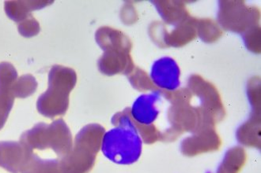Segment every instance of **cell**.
<instances>
[{"label":"cell","instance_id":"13","mask_svg":"<svg viewBox=\"0 0 261 173\" xmlns=\"http://www.w3.org/2000/svg\"><path fill=\"white\" fill-rule=\"evenodd\" d=\"M247 160L242 147H235L226 151L216 173H240Z\"/></svg>","mask_w":261,"mask_h":173},{"label":"cell","instance_id":"17","mask_svg":"<svg viewBox=\"0 0 261 173\" xmlns=\"http://www.w3.org/2000/svg\"><path fill=\"white\" fill-rule=\"evenodd\" d=\"M243 39L249 51L256 54L260 53V27L259 25L246 31L243 35Z\"/></svg>","mask_w":261,"mask_h":173},{"label":"cell","instance_id":"3","mask_svg":"<svg viewBox=\"0 0 261 173\" xmlns=\"http://www.w3.org/2000/svg\"><path fill=\"white\" fill-rule=\"evenodd\" d=\"M95 40L105 51L98 61L101 74L127 76L133 71L136 66L130 56L133 44L125 34L111 27H101L96 31Z\"/></svg>","mask_w":261,"mask_h":173},{"label":"cell","instance_id":"1","mask_svg":"<svg viewBox=\"0 0 261 173\" xmlns=\"http://www.w3.org/2000/svg\"><path fill=\"white\" fill-rule=\"evenodd\" d=\"M116 128L105 133L101 149L105 157L117 164L129 165L140 159L143 142L130 117V108L113 116Z\"/></svg>","mask_w":261,"mask_h":173},{"label":"cell","instance_id":"12","mask_svg":"<svg viewBox=\"0 0 261 173\" xmlns=\"http://www.w3.org/2000/svg\"><path fill=\"white\" fill-rule=\"evenodd\" d=\"M238 141L245 147L260 149V114H252L236 132Z\"/></svg>","mask_w":261,"mask_h":173},{"label":"cell","instance_id":"7","mask_svg":"<svg viewBox=\"0 0 261 173\" xmlns=\"http://www.w3.org/2000/svg\"><path fill=\"white\" fill-rule=\"evenodd\" d=\"M197 18L190 16L188 19L175 26L170 32L162 23L155 22L150 25L149 34L152 41L159 47H180L192 42L197 37Z\"/></svg>","mask_w":261,"mask_h":173},{"label":"cell","instance_id":"6","mask_svg":"<svg viewBox=\"0 0 261 173\" xmlns=\"http://www.w3.org/2000/svg\"><path fill=\"white\" fill-rule=\"evenodd\" d=\"M188 88L200 100L199 108L207 119L216 124L224 119L226 111L220 94L214 84L201 76L193 74L188 81Z\"/></svg>","mask_w":261,"mask_h":173},{"label":"cell","instance_id":"18","mask_svg":"<svg viewBox=\"0 0 261 173\" xmlns=\"http://www.w3.org/2000/svg\"><path fill=\"white\" fill-rule=\"evenodd\" d=\"M18 31L24 37H34L37 35L40 31L39 24L34 18L29 20L27 23H23L18 27Z\"/></svg>","mask_w":261,"mask_h":173},{"label":"cell","instance_id":"5","mask_svg":"<svg viewBox=\"0 0 261 173\" xmlns=\"http://www.w3.org/2000/svg\"><path fill=\"white\" fill-rule=\"evenodd\" d=\"M260 11L257 7L247 6L244 1H220L218 20L222 28L244 34L259 25Z\"/></svg>","mask_w":261,"mask_h":173},{"label":"cell","instance_id":"16","mask_svg":"<svg viewBox=\"0 0 261 173\" xmlns=\"http://www.w3.org/2000/svg\"><path fill=\"white\" fill-rule=\"evenodd\" d=\"M247 94L252 107V114H260V79L259 77L249 80Z\"/></svg>","mask_w":261,"mask_h":173},{"label":"cell","instance_id":"2","mask_svg":"<svg viewBox=\"0 0 261 173\" xmlns=\"http://www.w3.org/2000/svg\"><path fill=\"white\" fill-rule=\"evenodd\" d=\"M163 96L172 104L167 112L170 128L163 132V141L173 142L186 131L193 134L202 128L216 127V124L205 117L199 107L191 105L193 94L189 88L164 91Z\"/></svg>","mask_w":261,"mask_h":173},{"label":"cell","instance_id":"9","mask_svg":"<svg viewBox=\"0 0 261 173\" xmlns=\"http://www.w3.org/2000/svg\"><path fill=\"white\" fill-rule=\"evenodd\" d=\"M180 70L170 57H164L153 62L150 72L152 82L162 91H176L180 85Z\"/></svg>","mask_w":261,"mask_h":173},{"label":"cell","instance_id":"14","mask_svg":"<svg viewBox=\"0 0 261 173\" xmlns=\"http://www.w3.org/2000/svg\"><path fill=\"white\" fill-rule=\"evenodd\" d=\"M197 36L207 44L216 42L222 36V31L216 21L208 18L197 19Z\"/></svg>","mask_w":261,"mask_h":173},{"label":"cell","instance_id":"15","mask_svg":"<svg viewBox=\"0 0 261 173\" xmlns=\"http://www.w3.org/2000/svg\"><path fill=\"white\" fill-rule=\"evenodd\" d=\"M129 81L133 88L140 91H160L148 77L147 73L141 68L135 66L133 71L127 75Z\"/></svg>","mask_w":261,"mask_h":173},{"label":"cell","instance_id":"10","mask_svg":"<svg viewBox=\"0 0 261 173\" xmlns=\"http://www.w3.org/2000/svg\"><path fill=\"white\" fill-rule=\"evenodd\" d=\"M163 97V91H153L151 94H142L138 97L130 109V117L138 124L150 125L156 121L159 114L156 107Z\"/></svg>","mask_w":261,"mask_h":173},{"label":"cell","instance_id":"4","mask_svg":"<svg viewBox=\"0 0 261 173\" xmlns=\"http://www.w3.org/2000/svg\"><path fill=\"white\" fill-rule=\"evenodd\" d=\"M49 88L37 101L41 114L50 104H57V114L64 113L67 107V96L77 81L75 72L71 68L54 65L50 70Z\"/></svg>","mask_w":261,"mask_h":173},{"label":"cell","instance_id":"11","mask_svg":"<svg viewBox=\"0 0 261 173\" xmlns=\"http://www.w3.org/2000/svg\"><path fill=\"white\" fill-rule=\"evenodd\" d=\"M158 12L164 22L169 25H176L186 21L190 17L185 3L182 1H152Z\"/></svg>","mask_w":261,"mask_h":173},{"label":"cell","instance_id":"8","mask_svg":"<svg viewBox=\"0 0 261 173\" xmlns=\"http://www.w3.org/2000/svg\"><path fill=\"white\" fill-rule=\"evenodd\" d=\"M222 140L213 127L202 128L181 142L180 151L187 157H194L204 153L216 151L220 148Z\"/></svg>","mask_w":261,"mask_h":173}]
</instances>
